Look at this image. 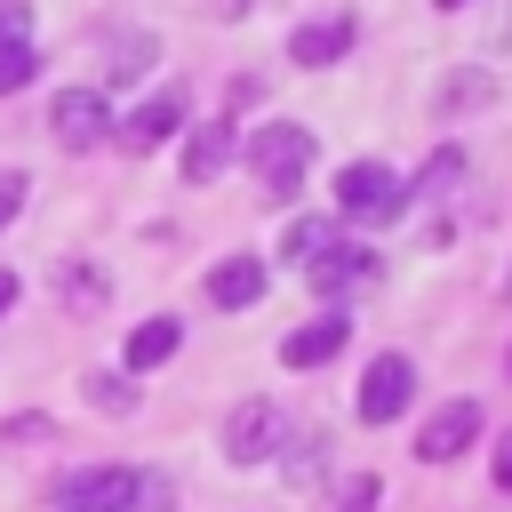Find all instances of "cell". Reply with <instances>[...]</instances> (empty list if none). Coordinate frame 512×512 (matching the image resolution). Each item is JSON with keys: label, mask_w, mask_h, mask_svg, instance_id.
<instances>
[{"label": "cell", "mask_w": 512, "mask_h": 512, "mask_svg": "<svg viewBox=\"0 0 512 512\" xmlns=\"http://www.w3.org/2000/svg\"><path fill=\"white\" fill-rule=\"evenodd\" d=\"M248 168H256V192H264V200H288V192L304 184V168H312V128L264 120V128L248 136Z\"/></svg>", "instance_id": "cell-1"}, {"label": "cell", "mask_w": 512, "mask_h": 512, "mask_svg": "<svg viewBox=\"0 0 512 512\" xmlns=\"http://www.w3.org/2000/svg\"><path fill=\"white\" fill-rule=\"evenodd\" d=\"M400 208H408V192L384 160H344L336 168V216L344 224H392Z\"/></svg>", "instance_id": "cell-2"}, {"label": "cell", "mask_w": 512, "mask_h": 512, "mask_svg": "<svg viewBox=\"0 0 512 512\" xmlns=\"http://www.w3.org/2000/svg\"><path fill=\"white\" fill-rule=\"evenodd\" d=\"M376 272H384V256H376L368 240H336V232H328V240H320V256L304 264V280H312L328 304H336V296H352V288H368Z\"/></svg>", "instance_id": "cell-3"}, {"label": "cell", "mask_w": 512, "mask_h": 512, "mask_svg": "<svg viewBox=\"0 0 512 512\" xmlns=\"http://www.w3.org/2000/svg\"><path fill=\"white\" fill-rule=\"evenodd\" d=\"M408 400H416V360L376 352L368 376H360V424H392V416H408Z\"/></svg>", "instance_id": "cell-4"}, {"label": "cell", "mask_w": 512, "mask_h": 512, "mask_svg": "<svg viewBox=\"0 0 512 512\" xmlns=\"http://www.w3.org/2000/svg\"><path fill=\"white\" fill-rule=\"evenodd\" d=\"M272 448H288V416H280L272 400H240V408L224 416V456H232V464H264Z\"/></svg>", "instance_id": "cell-5"}, {"label": "cell", "mask_w": 512, "mask_h": 512, "mask_svg": "<svg viewBox=\"0 0 512 512\" xmlns=\"http://www.w3.org/2000/svg\"><path fill=\"white\" fill-rule=\"evenodd\" d=\"M48 128H56V144H64V152L104 144V136H112V104H104V88H64V96L48 104Z\"/></svg>", "instance_id": "cell-6"}, {"label": "cell", "mask_w": 512, "mask_h": 512, "mask_svg": "<svg viewBox=\"0 0 512 512\" xmlns=\"http://www.w3.org/2000/svg\"><path fill=\"white\" fill-rule=\"evenodd\" d=\"M120 128V152H160L168 136H184V88H160V96H144L128 120H112Z\"/></svg>", "instance_id": "cell-7"}, {"label": "cell", "mask_w": 512, "mask_h": 512, "mask_svg": "<svg viewBox=\"0 0 512 512\" xmlns=\"http://www.w3.org/2000/svg\"><path fill=\"white\" fill-rule=\"evenodd\" d=\"M472 440H480V400H448L440 416H424V432H416V456H424V464H456Z\"/></svg>", "instance_id": "cell-8"}, {"label": "cell", "mask_w": 512, "mask_h": 512, "mask_svg": "<svg viewBox=\"0 0 512 512\" xmlns=\"http://www.w3.org/2000/svg\"><path fill=\"white\" fill-rule=\"evenodd\" d=\"M136 504V472L128 464H88L64 480V512H128Z\"/></svg>", "instance_id": "cell-9"}, {"label": "cell", "mask_w": 512, "mask_h": 512, "mask_svg": "<svg viewBox=\"0 0 512 512\" xmlns=\"http://www.w3.org/2000/svg\"><path fill=\"white\" fill-rule=\"evenodd\" d=\"M352 40H360V24H352V16H312V24H296V32H288V64H304V72L344 64V56H352Z\"/></svg>", "instance_id": "cell-10"}, {"label": "cell", "mask_w": 512, "mask_h": 512, "mask_svg": "<svg viewBox=\"0 0 512 512\" xmlns=\"http://www.w3.org/2000/svg\"><path fill=\"white\" fill-rule=\"evenodd\" d=\"M232 160H240V136H232V120L184 128V184H216V176H224Z\"/></svg>", "instance_id": "cell-11"}, {"label": "cell", "mask_w": 512, "mask_h": 512, "mask_svg": "<svg viewBox=\"0 0 512 512\" xmlns=\"http://www.w3.org/2000/svg\"><path fill=\"white\" fill-rule=\"evenodd\" d=\"M344 336H352V320L328 304L320 320H304V328H288V336H280V360H288V368H320V360H336V352H344Z\"/></svg>", "instance_id": "cell-12"}, {"label": "cell", "mask_w": 512, "mask_h": 512, "mask_svg": "<svg viewBox=\"0 0 512 512\" xmlns=\"http://www.w3.org/2000/svg\"><path fill=\"white\" fill-rule=\"evenodd\" d=\"M264 296V256H224L216 272H208V304H224V312H248Z\"/></svg>", "instance_id": "cell-13"}, {"label": "cell", "mask_w": 512, "mask_h": 512, "mask_svg": "<svg viewBox=\"0 0 512 512\" xmlns=\"http://www.w3.org/2000/svg\"><path fill=\"white\" fill-rule=\"evenodd\" d=\"M176 344H184V328L160 312V320H144V328L128 336V368H160V360H176Z\"/></svg>", "instance_id": "cell-14"}, {"label": "cell", "mask_w": 512, "mask_h": 512, "mask_svg": "<svg viewBox=\"0 0 512 512\" xmlns=\"http://www.w3.org/2000/svg\"><path fill=\"white\" fill-rule=\"evenodd\" d=\"M456 184H464V152H456V144H440V152L416 168V200H448Z\"/></svg>", "instance_id": "cell-15"}, {"label": "cell", "mask_w": 512, "mask_h": 512, "mask_svg": "<svg viewBox=\"0 0 512 512\" xmlns=\"http://www.w3.org/2000/svg\"><path fill=\"white\" fill-rule=\"evenodd\" d=\"M320 240H328V224H320V216H288V232H280V256L312 264V256H320Z\"/></svg>", "instance_id": "cell-16"}, {"label": "cell", "mask_w": 512, "mask_h": 512, "mask_svg": "<svg viewBox=\"0 0 512 512\" xmlns=\"http://www.w3.org/2000/svg\"><path fill=\"white\" fill-rule=\"evenodd\" d=\"M40 72V56H32V40H0V96H16L24 80Z\"/></svg>", "instance_id": "cell-17"}, {"label": "cell", "mask_w": 512, "mask_h": 512, "mask_svg": "<svg viewBox=\"0 0 512 512\" xmlns=\"http://www.w3.org/2000/svg\"><path fill=\"white\" fill-rule=\"evenodd\" d=\"M88 400H96V408H112V416H128V408H136L128 376H88Z\"/></svg>", "instance_id": "cell-18"}, {"label": "cell", "mask_w": 512, "mask_h": 512, "mask_svg": "<svg viewBox=\"0 0 512 512\" xmlns=\"http://www.w3.org/2000/svg\"><path fill=\"white\" fill-rule=\"evenodd\" d=\"M168 504H176V488H168L160 472H136V504H128V512H168Z\"/></svg>", "instance_id": "cell-19"}, {"label": "cell", "mask_w": 512, "mask_h": 512, "mask_svg": "<svg viewBox=\"0 0 512 512\" xmlns=\"http://www.w3.org/2000/svg\"><path fill=\"white\" fill-rule=\"evenodd\" d=\"M0 40H32V0H0Z\"/></svg>", "instance_id": "cell-20"}, {"label": "cell", "mask_w": 512, "mask_h": 512, "mask_svg": "<svg viewBox=\"0 0 512 512\" xmlns=\"http://www.w3.org/2000/svg\"><path fill=\"white\" fill-rule=\"evenodd\" d=\"M368 504H376V480H368V472H360V480H344V496H336V512H368Z\"/></svg>", "instance_id": "cell-21"}, {"label": "cell", "mask_w": 512, "mask_h": 512, "mask_svg": "<svg viewBox=\"0 0 512 512\" xmlns=\"http://www.w3.org/2000/svg\"><path fill=\"white\" fill-rule=\"evenodd\" d=\"M16 208H24V176H16V168H0V224H8Z\"/></svg>", "instance_id": "cell-22"}, {"label": "cell", "mask_w": 512, "mask_h": 512, "mask_svg": "<svg viewBox=\"0 0 512 512\" xmlns=\"http://www.w3.org/2000/svg\"><path fill=\"white\" fill-rule=\"evenodd\" d=\"M496 488L512 496V432H504V448H496Z\"/></svg>", "instance_id": "cell-23"}, {"label": "cell", "mask_w": 512, "mask_h": 512, "mask_svg": "<svg viewBox=\"0 0 512 512\" xmlns=\"http://www.w3.org/2000/svg\"><path fill=\"white\" fill-rule=\"evenodd\" d=\"M8 304H16V272H0V312H8Z\"/></svg>", "instance_id": "cell-24"}, {"label": "cell", "mask_w": 512, "mask_h": 512, "mask_svg": "<svg viewBox=\"0 0 512 512\" xmlns=\"http://www.w3.org/2000/svg\"><path fill=\"white\" fill-rule=\"evenodd\" d=\"M432 8H448V16H456V8H472V0H432Z\"/></svg>", "instance_id": "cell-25"}, {"label": "cell", "mask_w": 512, "mask_h": 512, "mask_svg": "<svg viewBox=\"0 0 512 512\" xmlns=\"http://www.w3.org/2000/svg\"><path fill=\"white\" fill-rule=\"evenodd\" d=\"M504 368H512V360H504Z\"/></svg>", "instance_id": "cell-26"}]
</instances>
